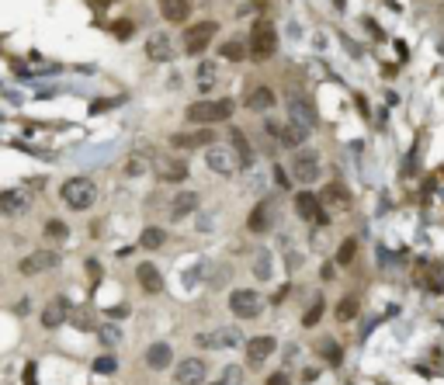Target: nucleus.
<instances>
[{
  "instance_id": "f257e3e1",
  "label": "nucleus",
  "mask_w": 444,
  "mask_h": 385,
  "mask_svg": "<svg viewBox=\"0 0 444 385\" xmlns=\"http://www.w3.org/2000/svg\"><path fill=\"white\" fill-rule=\"evenodd\" d=\"M233 115V101L222 97V101H198L187 108V118L191 122H201V125H215V122H229Z\"/></svg>"
},
{
  "instance_id": "f03ea898",
  "label": "nucleus",
  "mask_w": 444,
  "mask_h": 385,
  "mask_svg": "<svg viewBox=\"0 0 444 385\" xmlns=\"http://www.w3.org/2000/svg\"><path fill=\"white\" fill-rule=\"evenodd\" d=\"M94 198H97V184L90 181V177H70L66 184H63V201L73 208V212H84L94 205Z\"/></svg>"
},
{
  "instance_id": "7ed1b4c3",
  "label": "nucleus",
  "mask_w": 444,
  "mask_h": 385,
  "mask_svg": "<svg viewBox=\"0 0 444 385\" xmlns=\"http://www.w3.org/2000/svg\"><path fill=\"white\" fill-rule=\"evenodd\" d=\"M215 31H219L215 21H194V24H187V28H184V52L201 56V52L208 49V42L215 38Z\"/></svg>"
},
{
  "instance_id": "20e7f679",
  "label": "nucleus",
  "mask_w": 444,
  "mask_h": 385,
  "mask_svg": "<svg viewBox=\"0 0 444 385\" xmlns=\"http://www.w3.org/2000/svg\"><path fill=\"white\" fill-rule=\"evenodd\" d=\"M278 52V35H274V24L271 21H257L254 31H250V56L254 59H271Z\"/></svg>"
},
{
  "instance_id": "39448f33",
  "label": "nucleus",
  "mask_w": 444,
  "mask_h": 385,
  "mask_svg": "<svg viewBox=\"0 0 444 385\" xmlns=\"http://www.w3.org/2000/svg\"><path fill=\"white\" fill-rule=\"evenodd\" d=\"M229 309H233L236 319H254V316H261L264 298H261V291H254V289H236L229 295Z\"/></svg>"
},
{
  "instance_id": "423d86ee",
  "label": "nucleus",
  "mask_w": 444,
  "mask_h": 385,
  "mask_svg": "<svg viewBox=\"0 0 444 385\" xmlns=\"http://www.w3.org/2000/svg\"><path fill=\"white\" fill-rule=\"evenodd\" d=\"M59 254L56 250H35V254H28L21 264H17V271L24 275V278H31V275H45V271H56L59 268Z\"/></svg>"
},
{
  "instance_id": "0eeeda50",
  "label": "nucleus",
  "mask_w": 444,
  "mask_h": 385,
  "mask_svg": "<svg viewBox=\"0 0 444 385\" xmlns=\"http://www.w3.org/2000/svg\"><path fill=\"white\" fill-rule=\"evenodd\" d=\"M292 177L299 184H316L320 181V157L316 153H299L292 157Z\"/></svg>"
},
{
  "instance_id": "6e6552de",
  "label": "nucleus",
  "mask_w": 444,
  "mask_h": 385,
  "mask_svg": "<svg viewBox=\"0 0 444 385\" xmlns=\"http://www.w3.org/2000/svg\"><path fill=\"white\" fill-rule=\"evenodd\" d=\"M70 319V302L63 298V295H56V298H49L45 305H42V326L45 330H56V326H63Z\"/></svg>"
},
{
  "instance_id": "1a4fd4ad",
  "label": "nucleus",
  "mask_w": 444,
  "mask_h": 385,
  "mask_svg": "<svg viewBox=\"0 0 444 385\" xmlns=\"http://www.w3.org/2000/svg\"><path fill=\"white\" fill-rule=\"evenodd\" d=\"M153 167H157V177L167 181V184H180V181L187 177V164L178 160V157H157Z\"/></svg>"
},
{
  "instance_id": "9d476101",
  "label": "nucleus",
  "mask_w": 444,
  "mask_h": 385,
  "mask_svg": "<svg viewBox=\"0 0 444 385\" xmlns=\"http://www.w3.org/2000/svg\"><path fill=\"white\" fill-rule=\"evenodd\" d=\"M295 208H299V215H302V219L327 226V212H323V201H320V198H316L313 191H299V194H295Z\"/></svg>"
},
{
  "instance_id": "9b49d317",
  "label": "nucleus",
  "mask_w": 444,
  "mask_h": 385,
  "mask_svg": "<svg viewBox=\"0 0 444 385\" xmlns=\"http://www.w3.org/2000/svg\"><path fill=\"white\" fill-rule=\"evenodd\" d=\"M205 167L215 170V174H222V177H229L236 170V160H233V153L226 146H208L205 150Z\"/></svg>"
},
{
  "instance_id": "f8f14e48",
  "label": "nucleus",
  "mask_w": 444,
  "mask_h": 385,
  "mask_svg": "<svg viewBox=\"0 0 444 385\" xmlns=\"http://www.w3.org/2000/svg\"><path fill=\"white\" fill-rule=\"evenodd\" d=\"M243 340V333H240V326H222V330H215V333H201L198 337V344L201 347H236Z\"/></svg>"
},
{
  "instance_id": "ddd939ff",
  "label": "nucleus",
  "mask_w": 444,
  "mask_h": 385,
  "mask_svg": "<svg viewBox=\"0 0 444 385\" xmlns=\"http://www.w3.org/2000/svg\"><path fill=\"white\" fill-rule=\"evenodd\" d=\"M288 115H292V122H299V125H306V129L316 125V108H313V101L306 94L288 97Z\"/></svg>"
},
{
  "instance_id": "4468645a",
  "label": "nucleus",
  "mask_w": 444,
  "mask_h": 385,
  "mask_svg": "<svg viewBox=\"0 0 444 385\" xmlns=\"http://www.w3.org/2000/svg\"><path fill=\"white\" fill-rule=\"evenodd\" d=\"M274 337H254V340H247V361L254 365V368H261L267 358L274 354Z\"/></svg>"
},
{
  "instance_id": "2eb2a0df",
  "label": "nucleus",
  "mask_w": 444,
  "mask_h": 385,
  "mask_svg": "<svg viewBox=\"0 0 444 385\" xmlns=\"http://www.w3.org/2000/svg\"><path fill=\"white\" fill-rule=\"evenodd\" d=\"M205 361L201 358H187L178 365V385H201L205 382Z\"/></svg>"
},
{
  "instance_id": "dca6fc26",
  "label": "nucleus",
  "mask_w": 444,
  "mask_h": 385,
  "mask_svg": "<svg viewBox=\"0 0 444 385\" xmlns=\"http://www.w3.org/2000/svg\"><path fill=\"white\" fill-rule=\"evenodd\" d=\"M171 146L174 150H201V146H212V132H174L171 136Z\"/></svg>"
},
{
  "instance_id": "f3484780",
  "label": "nucleus",
  "mask_w": 444,
  "mask_h": 385,
  "mask_svg": "<svg viewBox=\"0 0 444 385\" xmlns=\"http://www.w3.org/2000/svg\"><path fill=\"white\" fill-rule=\"evenodd\" d=\"M250 233H267L274 226V201H261L254 212H250Z\"/></svg>"
},
{
  "instance_id": "a211bd4d",
  "label": "nucleus",
  "mask_w": 444,
  "mask_h": 385,
  "mask_svg": "<svg viewBox=\"0 0 444 385\" xmlns=\"http://www.w3.org/2000/svg\"><path fill=\"white\" fill-rule=\"evenodd\" d=\"M306 139H309V129L306 125H299L292 118H288V125H278V143L281 146H302Z\"/></svg>"
},
{
  "instance_id": "6ab92c4d",
  "label": "nucleus",
  "mask_w": 444,
  "mask_h": 385,
  "mask_svg": "<svg viewBox=\"0 0 444 385\" xmlns=\"http://www.w3.org/2000/svg\"><path fill=\"white\" fill-rule=\"evenodd\" d=\"M21 212H28V194L0 191V215H21Z\"/></svg>"
},
{
  "instance_id": "aec40b11",
  "label": "nucleus",
  "mask_w": 444,
  "mask_h": 385,
  "mask_svg": "<svg viewBox=\"0 0 444 385\" xmlns=\"http://www.w3.org/2000/svg\"><path fill=\"white\" fill-rule=\"evenodd\" d=\"M198 208V194L194 191H178L171 198V219H184Z\"/></svg>"
},
{
  "instance_id": "412c9836",
  "label": "nucleus",
  "mask_w": 444,
  "mask_h": 385,
  "mask_svg": "<svg viewBox=\"0 0 444 385\" xmlns=\"http://www.w3.org/2000/svg\"><path fill=\"white\" fill-rule=\"evenodd\" d=\"M146 56L157 59V63H167V59L174 56L171 38H167V35H150V42H146Z\"/></svg>"
},
{
  "instance_id": "4be33fe9",
  "label": "nucleus",
  "mask_w": 444,
  "mask_h": 385,
  "mask_svg": "<svg viewBox=\"0 0 444 385\" xmlns=\"http://www.w3.org/2000/svg\"><path fill=\"white\" fill-rule=\"evenodd\" d=\"M171 361H174V351H171V344H153V347L146 351V365H150L153 372H164Z\"/></svg>"
},
{
  "instance_id": "5701e85b",
  "label": "nucleus",
  "mask_w": 444,
  "mask_h": 385,
  "mask_svg": "<svg viewBox=\"0 0 444 385\" xmlns=\"http://www.w3.org/2000/svg\"><path fill=\"white\" fill-rule=\"evenodd\" d=\"M160 14H164V21H187V14H191V3L187 0H160Z\"/></svg>"
},
{
  "instance_id": "b1692460",
  "label": "nucleus",
  "mask_w": 444,
  "mask_h": 385,
  "mask_svg": "<svg viewBox=\"0 0 444 385\" xmlns=\"http://www.w3.org/2000/svg\"><path fill=\"white\" fill-rule=\"evenodd\" d=\"M136 275H139V285H143L146 291H160V289H164V275H160L153 264H139V268H136Z\"/></svg>"
},
{
  "instance_id": "393cba45",
  "label": "nucleus",
  "mask_w": 444,
  "mask_h": 385,
  "mask_svg": "<svg viewBox=\"0 0 444 385\" xmlns=\"http://www.w3.org/2000/svg\"><path fill=\"white\" fill-rule=\"evenodd\" d=\"M247 108H250V111H271V108H274V91H271V87H254V91L247 94Z\"/></svg>"
},
{
  "instance_id": "a878e982",
  "label": "nucleus",
  "mask_w": 444,
  "mask_h": 385,
  "mask_svg": "<svg viewBox=\"0 0 444 385\" xmlns=\"http://www.w3.org/2000/svg\"><path fill=\"white\" fill-rule=\"evenodd\" d=\"M164 240H167V233H164L160 226H150V229H143L139 247H146V250H160V247H164Z\"/></svg>"
},
{
  "instance_id": "bb28decb",
  "label": "nucleus",
  "mask_w": 444,
  "mask_h": 385,
  "mask_svg": "<svg viewBox=\"0 0 444 385\" xmlns=\"http://www.w3.org/2000/svg\"><path fill=\"white\" fill-rule=\"evenodd\" d=\"M316 351L330 361V365H341V344L334 340V337H320V344H316Z\"/></svg>"
},
{
  "instance_id": "cd10ccee",
  "label": "nucleus",
  "mask_w": 444,
  "mask_h": 385,
  "mask_svg": "<svg viewBox=\"0 0 444 385\" xmlns=\"http://www.w3.org/2000/svg\"><path fill=\"white\" fill-rule=\"evenodd\" d=\"M146 170H150V157H146V153H132L129 164H125V174H129V177H139V174H146Z\"/></svg>"
},
{
  "instance_id": "c85d7f7f",
  "label": "nucleus",
  "mask_w": 444,
  "mask_h": 385,
  "mask_svg": "<svg viewBox=\"0 0 444 385\" xmlns=\"http://www.w3.org/2000/svg\"><path fill=\"white\" fill-rule=\"evenodd\" d=\"M70 323L77 330H97V319L90 316V309H70Z\"/></svg>"
},
{
  "instance_id": "c756f323",
  "label": "nucleus",
  "mask_w": 444,
  "mask_h": 385,
  "mask_svg": "<svg viewBox=\"0 0 444 385\" xmlns=\"http://www.w3.org/2000/svg\"><path fill=\"white\" fill-rule=\"evenodd\" d=\"M222 56H226V59H233V63H240V59H247L250 52H247V45H243L240 38H229V42L222 45Z\"/></svg>"
},
{
  "instance_id": "7c9ffc66",
  "label": "nucleus",
  "mask_w": 444,
  "mask_h": 385,
  "mask_svg": "<svg viewBox=\"0 0 444 385\" xmlns=\"http://www.w3.org/2000/svg\"><path fill=\"white\" fill-rule=\"evenodd\" d=\"M233 146L240 150V160H236V164H243V167H250V164H254V160H250V146H247V139H243V132H240V129L233 132Z\"/></svg>"
},
{
  "instance_id": "2f4dec72",
  "label": "nucleus",
  "mask_w": 444,
  "mask_h": 385,
  "mask_svg": "<svg viewBox=\"0 0 444 385\" xmlns=\"http://www.w3.org/2000/svg\"><path fill=\"white\" fill-rule=\"evenodd\" d=\"M254 275L261 278V282H271V254H257V261H254Z\"/></svg>"
},
{
  "instance_id": "473e14b6",
  "label": "nucleus",
  "mask_w": 444,
  "mask_h": 385,
  "mask_svg": "<svg viewBox=\"0 0 444 385\" xmlns=\"http://www.w3.org/2000/svg\"><path fill=\"white\" fill-rule=\"evenodd\" d=\"M219 385H243V368H236V365L222 368V375H219Z\"/></svg>"
},
{
  "instance_id": "72a5a7b5",
  "label": "nucleus",
  "mask_w": 444,
  "mask_h": 385,
  "mask_svg": "<svg viewBox=\"0 0 444 385\" xmlns=\"http://www.w3.org/2000/svg\"><path fill=\"white\" fill-rule=\"evenodd\" d=\"M97 337H101L104 344H118V340H122V330H118L115 323H104V326H97Z\"/></svg>"
},
{
  "instance_id": "f704fd0d",
  "label": "nucleus",
  "mask_w": 444,
  "mask_h": 385,
  "mask_svg": "<svg viewBox=\"0 0 444 385\" xmlns=\"http://www.w3.org/2000/svg\"><path fill=\"white\" fill-rule=\"evenodd\" d=\"M198 80H201V87H212L215 84V63H201L198 66Z\"/></svg>"
},
{
  "instance_id": "c9c22d12",
  "label": "nucleus",
  "mask_w": 444,
  "mask_h": 385,
  "mask_svg": "<svg viewBox=\"0 0 444 385\" xmlns=\"http://www.w3.org/2000/svg\"><path fill=\"white\" fill-rule=\"evenodd\" d=\"M357 316V298H344L337 305V319H355Z\"/></svg>"
},
{
  "instance_id": "e433bc0d",
  "label": "nucleus",
  "mask_w": 444,
  "mask_h": 385,
  "mask_svg": "<svg viewBox=\"0 0 444 385\" xmlns=\"http://www.w3.org/2000/svg\"><path fill=\"white\" fill-rule=\"evenodd\" d=\"M355 254H357V247H355V240H348L341 250H337V264H351L355 261Z\"/></svg>"
},
{
  "instance_id": "4c0bfd02",
  "label": "nucleus",
  "mask_w": 444,
  "mask_h": 385,
  "mask_svg": "<svg viewBox=\"0 0 444 385\" xmlns=\"http://www.w3.org/2000/svg\"><path fill=\"white\" fill-rule=\"evenodd\" d=\"M323 198H327V201H337V205H348V194L341 191V184H330Z\"/></svg>"
},
{
  "instance_id": "58836bf2",
  "label": "nucleus",
  "mask_w": 444,
  "mask_h": 385,
  "mask_svg": "<svg viewBox=\"0 0 444 385\" xmlns=\"http://www.w3.org/2000/svg\"><path fill=\"white\" fill-rule=\"evenodd\" d=\"M94 372H104V375L115 372V358H97V361H94Z\"/></svg>"
},
{
  "instance_id": "ea45409f",
  "label": "nucleus",
  "mask_w": 444,
  "mask_h": 385,
  "mask_svg": "<svg viewBox=\"0 0 444 385\" xmlns=\"http://www.w3.org/2000/svg\"><path fill=\"white\" fill-rule=\"evenodd\" d=\"M132 31H136V24H132V21H122V24L115 28V35H118V38H129Z\"/></svg>"
},
{
  "instance_id": "a19ab883",
  "label": "nucleus",
  "mask_w": 444,
  "mask_h": 385,
  "mask_svg": "<svg viewBox=\"0 0 444 385\" xmlns=\"http://www.w3.org/2000/svg\"><path fill=\"white\" fill-rule=\"evenodd\" d=\"M320 316H323V302H320V305H313V309L306 312V326H313V323H316Z\"/></svg>"
},
{
  "instance_id": "79ce46f5",
  "label": "nucleus",
  "mask_w": 444,
  "mask_h": 385,
  "mask_svg": "<svg viewBox=\"0 0 444 385\" xmlns=\"http://www.w3.org/2000/svg\"><path fill=\"white\" fill-rule=\"evenodd\" d=\"M45 229H49V236H66V226L63 222H49Z\"/></svg>"
},
{
  "instance_id": "37998d69",
  "label": "nucleus",
  "mask_w": 444,
  "mask_h": 385,
  "mask_svg": "<svg viewBox=\"0 0 444 385\" xmlns=\"http://www.w3.org/2000/svg\"><path fill=\"white\" fill-rule=\"evenodd\" d=\"M271 385H288V379L285 375H271Z\"/></svg>"
},
{
  "instance_id": "c03bdc74",
  "label": "nucleus",
  "mask_w": 444,
  "mask_h": 385,
  "mask_svg": "<svg viewBox=\"0 0 444 385\" xmlns=\"http://www.w3.org/2000/svg\"><path fill=\"white\" fill-rule=\"evenodd\" d=\"M94 3H97V7H108V3H111V0H94Z\"/></svg>"
}]
</instances>
